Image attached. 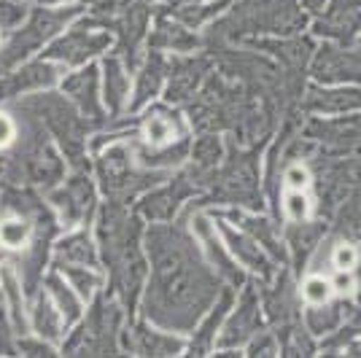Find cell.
<instances>
[{
    "label": "cell",
    "instance_id": "cell-3",
    "mask_svg": "<svg viewBox=\"0 0 361 358\" xmlns=\"http://www.w3.org/2000/svg\"><path fill=\"white\" fill-rule=\"evenodd\" d=\"M329 294H331V285L324 278H310L305 283V297H307V302H313V304H324L329 299Z\"/></svg>",
    "mask_w": 361,
    "mask_h": 358
},
{
    "label": "cell",
    "instance_id": "cell-8",
    "mask_svg": "<svg viewBox=\"0 0 361 358\" xmlns=\"http://www.w3.org/2000/svg\"><path fill=\"white\" fill-rule=\"evenodd\" d=\"M286 183L288 186H294V189H302L305 183H307V173L302 170V167H291L286 173Z\"/></svg>",
    "mask_w": 361,
    "mask_h": 358
},
{
    "label": "cell",
    "instance_id": "cell-5",
    "mask_svg": "<svg viewBox=\"0 0 361 358\" xmlns=\"http://www.w3.org/2000/svg\"><path fill=\"white\" fill-rule=\"evenodd\" d=\"M356 251H353V245H340L337 251H334V267L337 269H350L356 267Z\"/></svg>",
    "mask_w": 361,
    "mask_h": 358
},
{
    "label": "cell",
    "instance_id": "cell-7",
    "mask_svg": "<svg viewBox=\"0 0 361 358\" xmlns=\"http://www.w3.org/2000/svg\"><path fill=\"white\" fill-rule=\"evenodd\" d=\"M14 135H16V127H14V121H11V116L0 113V149H6V146L14 140Z\"/></svg>",
    "mask_w": 361,
    "mask_h": 358
},
{
    "label": "cell",
    "instance_id": "cell-1",
    "mask_svg": "<svg viewBox=\"0 0 361 358\" xmlns=\"http://www.w3.org/2000/svg\"><path fill=\"white\" fill-rule=\"evenodd\" d=\"M0 285H3V294L8 299V307H11V318L19 328H25V310H22V288H19V278L11 264H3L0 267Z\"/></svg>",
    "mask_w": 361,
    "mask_h": 358
},
{
    "label": "cell",
    "instance_id": "cell-2",
    "mask_svg": "<svg viewBox=\"0 0 361 358\" xmlns=\"http://www.w3.org/2000/svg\"><path fill=\"white\" fill-rule=\"evenodd\" d=\"M27 232H30V226L25 224V221L8 218V221L0 224V242L6 248H22L27 242Z\"/></svg>",
    "mask_w": 361,
    "mask_h": 358
},
{
    "label": "cell",
    "instance_id": "cell-6",
    "mask_svg": "<svg viewBox=\"0 0 361 358\" xmlns=\"http://www.w3.org/2000/svg\"><path fill=\"white\" fill-rule=\"evenodd\" d=\"M286 210L291 218H305V216H307V199L302 195H288Z\"/></svg>",
    "mask_w": 361,
    "mask_h": 358
},
{
    "label": "cell",
    "instance_id": "cell-4",
    "mask_svg": "<svg viewBox=\"0 0 361 358\" xmlns=\"http://www.w3.org/2000/svg\"><path fill=\"white\" fill-rule=\"evenodd\" d=\"M146 135H149L151 143H165L173 137V127L165 119H151L149 127H146Z\"/></svg>",
    "mask_w": 361,
    "mask_h": 358
}]
</instances>
